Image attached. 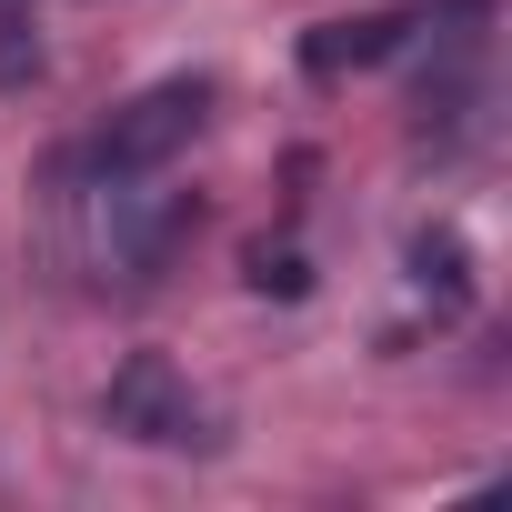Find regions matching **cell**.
<instances>
[{"label": "cell", "instance_id": "7a4b0ae2", "mask_svg": "<svg viewBox=\"0 0 512 512\" xmlns=\"http://www.w3.org/2000/svg\"><path fill=\"white\" fill-rule=\"evenodd\" d=\"M101 422L121 442H141V452H201L211 442V402L191 392V372L171 352H131L111 372V392H101Z\"/></svg>", "mask_w": 512, "mask_h": 512}, {"label": "cell", "instance_id": "5b68a950", "mask_svg": "<svg viewBox=\"0 0 512 512\" xmlns=\"http://www.w3.org/2000/svg\"><path fill=\"white\" fill-rule=\"evenodd\" d=\"M41 81V21L31 0H0V91H31Z\"/></svg>", "mask_w": 512, "mask_h": 512}, {"label": "cell", "instance_id": "52a82bcc", "mask_svg": "<svg viewBox=\"0 0 512 512\" xmlns=\"http://www.w3.org/2000/svg\"><path fill=\"white\" fill-rule=\"evenodd\" d=\"M302 251H251V292H302Z\"/></svg>", "mask_w": 512, "mask_h": 512}, {"label": "cell", "instance_id": "3957f363", "mask_svg": "<svg viewBox=\"0 0 512 512\" xmlns=\"http://www.w3.org/2000/svg\"><path fill=\"white\" fill-rule=\"evenodd\" d=\"M201 121H211V81H151L141 101H121L111 121H101V141L81 151L91 171H171L191 141H201Z\"/></svg>", "mask_w": 512, "mask_h": 512}, {"label": "cell", "instance_id": "277c9868", "mask_svg": "<svg viewBox=\"0 0 512 512\" xmlns=\"http://www.w3.org/2000/svg\"><path fill=\"white\" fill-rule=\"evenodd\" d=\"M402 41H412L402 11H362V21H322V31L302 41V61H312V71H372V61H392Z\"/></svg>", "mask_w": 512, "mask_h": 512}, {"label": "cell", "instance_id": "8992f818", "mask_svg": "<svg viewBox=\"0 0 512 512\" xmlns=\"http://www.w3.org/2000/svg\"><path fill=\"white\" fill-rule=\"evenodd\" d=\"M412 272L442 282V302H472V251H462L452 231H422V241H412Z\"/></svg>", "mask_w": 512, "mask_h": 512}, {"label": "cell", "instance_id": "6da1fadb", "mask_svg": "<svg viewBox=\"0 0 512 512\" xmlns=\"http://www.w3.org/2000/svg\"><path fill=\"white\" fill-rule=\"evenodd\" d=\"M191 221H201V201L171 191L161 171H91V161H81V191H71V251H81L101 282H121V292L161 282V262L191 241Z\"/></svg>", "mask_w": 512, "mask_h": 512}]
</instances>
